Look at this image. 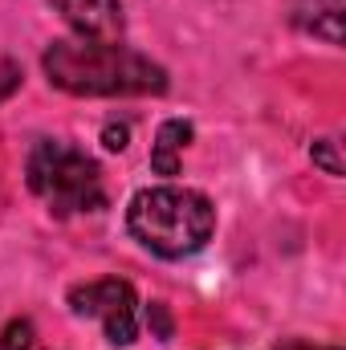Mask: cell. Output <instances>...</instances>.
Returning <instances> with one entry per match:
<instances>
[{"mask_svg":"<svg viewBox=\"0 0 346 350\" xmlns=\"http://www.w3.org/2000/svg\"><path fill=\"white\" fill-rule=\"evenodd\" d=\"M45 78L66 94L82 98H114V94H163L168 70L131 45L118 41H90V37H66L53 41L41 57Z\"/></svg>","mask_w":346,"mask_h":350,"instance_id":"cell-1","label":"cell"},{"mask_svg":"<svg viewBox=\"0 0 346 350\" xmlns=\"http://www.w3.org/2000/svg\"><path fill=\"white\" fill-rule=\"evenodd\" d=\"M127 228L155 257L179 261L212 241L216 208L204 191L191 187H143L127 208Z\"/></svg>","mask_w":346,"mask_h":350,"instance_id":"cell-2","label":"cell"},{"mask_svg":"<svg viewBox=\"0 0 346 350\" xmlns=\"http://www.w3.org/2000/svg\"><path fill=\"white\" fill-rule=\"evenodd\" d=\"M25 175H29L33 196H41L49 204V212H57V216L98 212L106 204L102 167L66 139H41L29 155Z\"/></svg>","mask_w":346,"mask_h":350,"instance_id":"cell-3","label":"cell"},{"mask_svg":"<svg viewBox=\"0 0 346 350\" xmlns=\"http://www.w3.org/2000/svg\"><path fill=\"white\" fill-rule=\"evenodd\" d=\"M70 310L86 314V318H102L106 338L114 347H131L139 334V301H135L131 281L106 277V281L78 285V289H70Z\"/></svg>","mask_w":346,"mask_h":350,"instance_id":"cell-4","label":"cell"},{"mask_svg":"<svg viewBox=\"0 0 346 350\" xmlns=\"http://www.w3.org/2000/svg\"><path fill=\"white\" fill-rule=\"evenodd\" d=\"M53 8L70 21V29L90 41H118L122 37V0H53Z\"/></svg>","mask_w":346,"mask_h":350,"instance_id":"cell-5","label":"cell"},{"mask_svg":"<svg viewBox=\"0 0 346 350\" xmlns=\"http://www.w3.org/2000/svg\"><path fill=\"white\" fill-rule=\"evenodd\" d=\"M343 8L346 0H293V25L326 45L343 41Z\"/></svg>","mask_w":346,"mask_h":350,"instance_id":"cell-6","label":"cell"},{"mask_svg":"<svg viewBox=\"0 0 346 350\" xmlns=\"http://www.w3.org/2000/svg\"><path fill=\"white\" fill-rule=\"evenodd\" d=\"M191 122L183 118H168L155 135V147H151V172L159 175H179V151L191 143Z\"/></svg>","mask_w":346,"mask_h":350,"instance_id":"cell-7","label":"cell"},{"mask_svg":"<svg viewBox=\"0 0 346 350\" xmlns=\"http://www.w3.org/2000/svg\"><path fill=\"white\" fill-rule=\"evenodd\" d=\"M37 347V330L29 318H12L0 334V350H33Z\"/></svg>","mask_w":346,"mask_h":350,"instance_id":"cell-8","label":"cell"},{"mask_svg":"<svg viewBox=\"0 0 346 350\" xmlns=\"http://www.w3.org/2000/svg\"><path fill=\"white\" fill-rule=\"evenodd\" d=\"M310 159H314L326 175H334V179L343 175V159H338V143H334V139H318V143L310 147Z\"/></svg>","mask_w":346,"mask_h":350,"instance_id":"cell-9","label":"cell"},{"mask_svg":"<svg viewBox=\"0 0 346 350\" xmlns=\"http://www.w3.org/2000/svg\"><path fill=\"white\" fill-rule=\"evenodd\" d=\"M147 326H151V334H155L159 342H168L175 334V322H172V314H168L163 301H151V306H147Z\"/></svg>","mask_w":346,"mask_h":350,"instance_id":"cell-10","label":"cell"},{"mask_svg":"<svg viewBox=\"0 0 346 350\" xmlns=\"http://www.w3.org/2000/svg\"><path fill=\"white\" fill-rule=\"evenodd\" d=\"M127 139H131V131H127V126H114V122H110V126L102 131L106 151H127Z\"/></svg>","mask_w":346,"mask_h":350,"instance_id":"cell-11","label":"cell"},{"mask_svg":"<svg viewBox=\"0 0 346 350\" xmlns=\"http://www.w3.org/2000/svg\"><path fill=\"white\" fill-rule=\"evenodd\" d=\"M16 86H21V70H16L12 62H4V66H0V102H4Z\"/></svg>","mask_w":346,"mask_h":350,"instance_id":"cell-12","label":"cell"},{"mask_svg":"<svg viewBox=\"0 0 346 350\" xmlns=\"http://www.w3.org/2000/svg\"><path fill=\"white\" fill-rule=\"evenodd\" d=\"M277 350H338V347H314V342H302V338H285V342H277Z\"/></svg>","mask_w":346,"mask_h":350,"instance_id":"cell-13","label":"cell"}]
</instances>
